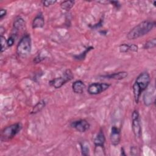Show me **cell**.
Wrapping results in <instances>:
<instances>
[{
    "instance_id": "obj_1",
    "label": "cell",
    "mask_w": 156,
    "mask_h": 156,
    "mask_svg": "<svg viewBox=\"0 0 156 156\" xmlns=\"http://www.w3.org/2000/svg\"><path fill=\"white\" fill-rule=\"evenodd\" d=\"M150 82L151 77L149 74L146 71L141 73L137 76L132 86L134 100L135 103H138L141 93L147 88Z\"/></svg>"
},
{
    "instance_id": "obj_2",
    "label": "cell",
    "mask_w": 156,
    "mask_h": 156,
    "mask_svg": "<svg viewBox=\"0 0 156 156\" xmlns=\"http://www.w3.org/2000/svg\"><path fill=\"white\" fill-rule=\"evenodd\" d=\"M155 26V22L144 20L134 26L127 34L128 40H135L140 38L151 32Z\"/></svg>"
},
{
    "instance_id": "obj_3",
    "label": "cell",
    "mask_w": 156,
    "mask_h": 156,
    "mask_svg": "<svg viewBox=\"0 0 156 156\" xmlns=\"http://www.w3.org/2000/svg\"><path fill=\"white\" fill-rule=\"evenodd\" d=\"M32 50V40L29 34H26L24 35L18 41L16 52L18 57L21 58H25L27 57Z\"/></svg>"
},
{
    "instance_id": "obj_4",
    "label": "cell",
    "mask_w": 156,
    "mask_h": 156,
    "mask_svg": "<svg viewBox=\"0 0 156 156\" xmlns=\"http://www.w3.org/2000/svg\"><path fill=\"white\" fill-rule=\"evenodd\" d=\"M22 129L20 122H16L4 127L1 133V140L2 141H8L16 135Z\"/></svg>"
},
{
    "instance_id": "obj_5",
    "label": "cell",
    "mask_w": 156,
    "mask_h": 156,
    "mask_svg": "<svg viewBox=\"0 0 156 156\" xmlns=\"http://www.w3.org/2000/svg\"><path fill=\"white\" fill-rule=\"evenodd\" d=\"M74 75L70 69H66L62 76L51 80L49 82V85L55 89L61 88L66 82L72 80Z\"/></svg>"
},
{
    "instance_id": "obj_6",
    "label": "cell",
    "mask_w": 156,
    "mask_h": 156,
    "mask_svg": "<svg viewBox=\"0 0 156 156\" xmlns=\"http://www.w3.org/2000/svg\"><path fill=\"white\" fill-rule=\"evenodd\" d=\"M132 129L136 138H140L142 135V128L140 122L139 112L137 110L133 111L132 113Z\"/></svg>"
},
{
    "instance_id": "obj_7",
    "label": "cell",
    "mask_w": 156,
    "mask_h": 156,
    "mask_svg": "<svg viewBox=\"0 0 156 156\" xmlns=\"http://www.w3.org/2000/svg\"><path fill=\"white\" fill-rule=\"evenodd\" d=\"M110 87V84L107 83L94 82L89 85L87 92L91 95H97L107 90Z\"/></svg>"
},
{
    "instance_id": "obj_8",
    "label": "cell",
    "mask_w": 156,
    "mask_h": 156,
    "mask_svg": "<svg viewBox=\"0 0 156 156\" xmlns=\"http://www.w3.org/2000/svg\"><path fill=\"white\" fill-rule=\"evenodd\" d=\"M70 126L71 127L75 129L77 132L83 133L87 131L90 127V123L85 119H80L71 122Z\"/></svg>"
},
{
    "instance_id": "obj_9",
    "label": "cell",
    "mask_w": 156,
    "mask_h": 156,
    "mask_svg": "<svg viewBox=\"0 0 156 156\" xmlns=\"http://www.w3.org/2000/svg\"><path fill=\"white\" fill-rule=\"evenodd\" d=\"M110 140L113 146H117L121 141V130L118 127L113 126L111 129Z\"/></svg>"
},
{
    "instance_id": "obj_10",
    "label": "cell",
    "mask_w": 156,
    "mask_h": 156,
    "mask_svg": "<svg viewBox=\"0 0 156 156\" xmlns=\"http://www.w3.org/2000/svg\"><path fill=\"white\" fill-rule=\"evenodd\" d=\"M155 88H151V90H147L143 95V100L144 104L146 106H149L155 102Z\"/></svg>"
},
{
    "instance_id": "obj_11",
    "label": "cell",
    "mask_w": 156,
    "mask_h": 156,
    "mask_svg": "<svg viewBox=\"0 0 156 156\" xmlns=\"http://www.w3.org/2000/svg\"><path fill=\"white\" fill-rule=\"evenodd\" d=\"M44 26V18L41 12L37 14L32 20V27L33 29L43 28Z\"/></svg>"
},
{
    "instance_id": "obj_12",
    "label": "cell",
    "mask_w": 156,
    "mask_h": 156,
    "mask_svg": "<svg viewBox=\"0 0 156 156\" xmlns=\"http://www.w3.org/2000/svg\"><path fill=\"white\" fill-rule=\"evenodd\" d=\"M25 21L21 16H17L13 23V33L17 35L20 30H22L25 26Z\"/></svg>"
},
{
    "instance_id": "obj_13",
    "label": "cell",
    "mask_w": 156,
    "mask_h": 156,
    "mask_svg": "<svg viewBox=\"0 0 156 156\" xmlns=\"http://www.w3.org/2000/svg\"><path fill=\"white\" fill-rule=\"evenodd\" d=\"M128 76V73L126 71H119L118 73H114L112 74H109L107 75H103L101 77L108 79H114L121 80L126 78Z\"/></svg>"
},
{
    "instance_id": "obj_14",
    "label": "cell",
    "mask_w": 156,
    "mask_h": 156,
    "mask_svg": "<svg viewBox=\"0 0 156 156\" xmlns=\"http://www.w3.org/2000/svg\"><path fill=\"white\" fill-rule=\"evenodd\" d=\"M86 85L84 82L80 80H77L74 81L72 84V89L76 94H82L83 93Z\"/></svg>"
},
{
    "instance_id": "obj_15",
    "label": "cell",
    "mask_w": 156,
    "mask_h": 156,
    "mask_svg": "<svg viewBox=\"0 0 156 156\" xmlns=\"http://www.w3.org/2000/svg\"><path fill=\"white\" fill-rule=\"evenodd\" d=\"M105 141V136L104 133V132L102 129H100V130L97 133L94 140V146H104V143Z\"/></svg>"
},
{
    "instance_id": "obj_16",
    "label": "cell",
    "mask_w": 156,
    "mask_h": 156,
    "mask_svg": "<svg viewBox=\"0 0 156 156\" xmlns=\"http://www.w3.org/2000/svg\"><path fill=\"white\" fill-rule=\"evenodd\" d=\"M46 104V103L44 100H40L32 107L30 113L31 115H34L37 114L38 112H40L45 107Z\"/></svg>"
},
{
    "instance_id": "obj_17",
    "label": "cell",
    "mask_w": 156,
    "mask_h": 156,
    "mask_svg": "<svg viewBox=\"0 0 156 156\" xmlns=\"http://www.w3.org/2000/svg\"><path fill=\"white\" fill-rule=\"evenodd\" d=\"M75 4L74 1H71V0H67V1H62L60 5L62 9L65 10L66 11H69L74 6Z\"/></svg>"
},
{
    "instance_id": "obj_18",
    "label": "cell",
    "mask_w": 156,
    "mask_h": 156,
    "mask_svg": "<svg viewBox=\"0 0 156 156\" xmlns=\"http://www.w3.org/2000/svg\"><path fill=\"white\" fill-rule=\"evenodd\" d=\"M94 155L95 156H103L105 155V149L104 146H94Z\"/></svg>"
},
{
    "instance_id": "obj_19",
    "label": "cell",
    "mask_w": 156,
    "mask_h": 156,
    "mask_svg": "<svg viewBox=\"0 0 156 156\" xmlns=\"http://www.w3.org/2000/svg\"><path fill=\"white\" fill-rule=\"evenodd\" d=\"M93 48H93V46H89V47H88L87 48H86V49H85V51H84L83 52H82L80 53V54L74 55V58H75L76 60H83V59L85 58V57H86L87 54H88V52L90 51H91V49H93Z\"/></svg>"
},
{
    "instance_id": "obj_20",
    "label": "cell",
    "mask_w": 156,
    "mask_h": 156,
    "mask_svg": "<svg viewBox=\"0 0 156 156\" xmlns=\"http://www.w3.org/2000/svg\"><path fill=\"white\" fill-rule=\"evenodd\" d=\"M80 149L82 155L87 156L90 155V148L87 143L83 142L80 143Z\"/></svg>"
},
{
    "instance_id": "obj_21",
    "label": "cell",
    "mask_w": 156,
    "mask_h": 156,
    "mask_svg": "<svg viewBox=\"0 0 156 156\" xmlns=\"http://www.w3.org/2000/svg\"><path fill=\"white\" fill-rule=\"evenodd\" d=\"M155 46H156V39L155 38H154L146 42V43L144 45V49H150L155 48Z\"/></svg>"
},
{
    "instance_id": "obj_22",
    "label": "cell",
    "mask_w": 156,
    "mask_h": 156,
    "mask_svg": "<svg viewBox=\"0 0 156 156\" xmlns=\"http://www.w3.org/2000/svg\"><path fill=\"white\" fill-rule=\"evenodd\" d=\"M0 38H1V52H3L8 48L7 43V39L3 35H1Z\"/></svg>"
},
{
    "instance_id": "obj_23",
    "label": "cell",
    "mask_w": 156,
    "mask_h": 156,
    "mask_svg": "<svg viewBox=\"0 0 156 156\" xmlns=\"http://www.w3.org/2000/svg\"><path fill=\"white\" fill-rule=\"evenodd\" d=\"M17 37V35L16 34H15L13 33H12L10 36L8 38V39H7V46H8V48H10V47H12L15 41V40Z\"/></svg>"
},
{
    "instance_id": "obj_24",
    "label": "cell",
    "mask_w": 156,
    "mask_h": 156,
    "mask_svg": "<svg viewBox=\"0 0 156 156\" xmlns=\"http://www.w3.org/2000/svg\"><path fill=\"white\" fill-rule=\"evenodd\" d=\"M119 51L122 53L127 52L129 51V44L127 43H122L119 46Z\"/></svg>"
},
{
    "instance_id": "obj_25",
    "label": "cell",
    "mask_w": 156,
    "mask_h": 156,
    "mask_svg": "<svg viewBox=\"0 0 156 156\" xmlns=\"http://www.w3.org/2000/svg\"><path fill=\"white\" fill-rule=\"evenodd\" d=\"M57 2L56 1H49V0H46V1H41V3L43 4V5L45 7H48L51 5H52L54 4H55Z\"/></svg>"
},
{
    "instance_id": "obj_26",
    "label": "cell",
    "mask_w": 156,
    "mask_h": 156,
    "mask_svg": "<svg viewBox=\"0 0 156 156\" xmlns=\"http://www.w3.org/2000/svg\"><path fill=\"white\" fill-rule=\"evenodd\" d=\"M138 150L136 146H133L130 147V154L132 155H138Z\"/></svg>"
},
{
    "instance_id": "obj_27",
    "label": "cell",
    "mask_w": 156,
    "mask_h": 156,
    "mask_svg": "<svg viewBox=\"0 0 156 156\" xmlns=\"http://www.w3.org/2000/svg\"><path fill=\"white\" fill-rule=\"evenodd\" d=\"M138 47L137 45L134 44H129V51H131L133 52H138Z\"/></svg>"
},
{
    "instance_id": "obj_28",
    "label": "cell",
    "mask_w": 156,
    "mask_h": 156,
    "mask_svg": "<svg viewBox=\"0 0 156 156\" xmlns=\"http://www.w3.org/2000/svg\"><path fill=\"white\" fill-rule=\"evenodd\" d=\"M7 15V10L3 8L0 9V19L2 20L3 18Z\"/></svg>"
},
{
    "instance_id": "obj_29",
    "label": "cell",
    "mask_w": 156,
    "mask_h": 156,
    "mask_svg": "<svg viewBox=\"0 0 156 156\" xmlns=\"http://www.w3.org/2000/svg\"><path fill=\"white\" fill-rule=\"evenodd\" d=\"M109 3L112 4L115 8H116L117 9H118L120 7H121V4H119V2L118 1H109Z\"/></svg>"
},
{
    "instance_id": "obj_30",
    "label": "cell",
    "mask_w": 156,
    "mask_h": 156,
    "mask_svg": "<svg viewBox=\"0 0 156 156\" xmlns=\"http://www.w3.org/2000/svg\"><path fill=\"white\" fill-rule=\"evenodd\" d=\"M4 32H5V29L2 26H1L0 27V34H1V35H3Z\"/></svg>"
}]
</instances>
